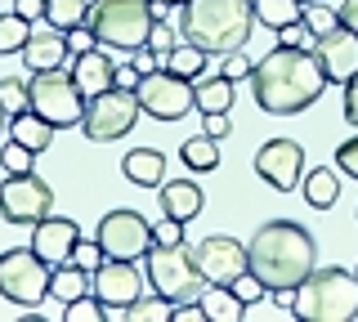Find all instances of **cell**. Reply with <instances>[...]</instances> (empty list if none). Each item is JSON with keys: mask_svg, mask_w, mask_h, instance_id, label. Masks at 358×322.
<instances>
[{"mask_svg": "<svg viewBox=\"0 0 358 322\" xmlns=\"http://www.w3.org/2000/svg\"><path fill=\"white\" fill-rule=\"evenodd\" d=\"M251 85H255V103L273 117H296L313 108L327 90V72L322 63L313 59V50H291V45H278L268 50L251 72Z\"/></svg>", "mask_w": 358, "mask_h": 322, "instance_id": "cell-1", "label": "cell"}, {"mask_svg": "<svg viewBox=\"0 0 358 322\" xmlns=\"http://www.w3.org/2000/svg\"><path fill=\"white\" fill-rule=\"evenodd\" d=\"M251 273L260 277L268 291H282V286H300L305 277L318 269V251H313V233L305 224H291V219H268L255 228L251 247Z\"/></svg>", "mask_w": 358, "mask_h": 322, "instance_id": "cell-2", "label": "cell"}, {"mask_svg": "<svg viewBox=\"0 0 358 322\" xmlns=\"http://www.w3.org/2000/svg\"><path fill=\"white\" fill-rule=\"evenodd\" d=\"M175 23L184 41L201 45L206 54H233L251 41L255 9L251 0H188V5H179Z\"/></svg>", "mask_w": 358, "mask_h": 322, "instance_id": "cell-3", "label": "cell"}, {"mask_svg": "<svg viewBox=\"0 0 358 322\" xmlns=\"http://www.w3.org/2000/svg\"><path fill=\"white\" fill-rule=\"evenodd\" d=\"M162 9H171V5H166V0H94L85 23L94 27L99 45L139 54L148 45V31H152L157 18H162Z\"/></svg>", "mask_w": 358, "mask_h": 322, "instance_id": "cell-4", "label": "cell"}, {"mask_svg": "<svg viewBox=\"0 0 358 322\" xmlns=\"http://www.w3.org/2000/svg\"><path fill=\"white\" fill-rule=\"evenodd\" d=\"M296 318L305 322H350L358 318V273L350 269H313L305 282L296 286Z\"/></svg>", "mask_w": 358, "mask_h": 322, "instance_id": "cell-5", "label": "cell"}, {"mask_svg": "<svg viewBox=\"0 0 358 322\" xmlns=\"http://www.w3.org/2000/svg\"><path fill=\"white\" fill-rule=\"evenodd\" d=\"M143 264H148V282L157 295L175 300V305H184V300H201V291H206V277L197 273L193 264V251L179 242V247H148V255H143Z\"/></svg>", "mask_w": 358, "mask_h": 322, "instance_id": "cell-6", "label": "cell"}, {"mask_svg": "<svg viewBox=\"0 0 358 322\" xmlns=\"http://www.w3.org/2000/svg\"><path fill=\"white\" fill-rule=\"evenodd\" d=\"M50 277H54V264H45L31 247H14L0 255V295L9 305L41 309L50 300Z\"/></svg>", "mask_w": 358, "mask_h": 322, "instance_id": "cell-7", "label": "cell"}, {"mask_svg": "<svg viewBox=\"0 0 358 322\" xmlns=\"http://www.w3.org/2000/svg\"><path fill=\"white\" fill-rule=\"evenodd\" d=\"M27 85H31V112H36V117H45L50 126H59V130L81 126L85 98H81V90H76V81H72V72H67V68L31 72Z\"/></svg>", "mask_w": 358, "mask_h": 322, "instance_id": "cell-8", "label": "cell"}, {"mask_svg": "<svg viewBox=\"0 0 358 322\" xmlns=\"http://www.w3.org/2000/svg\"><path fill=\"white\" fill-rule=\"evenodd\" d=\"M139 90H121V85H112V90H103L99 98H90L85 103V117H81V130L85 139L94 143H112L121 135H130L134 121H139Z\"/></svg>", "mask_w": 358, "mask_h": 322, "instance_id": "cell-9", "label": "cell"}, {"mask_svg": "<svg viewBox=\"0 0 358 322\" xmlns=\"http://www.w3.org/2000/svg\"><path fill=\"white\" fill-rule=\"evenodd\" d=\"M139 108L148 112L152 121H179L188 117L197 108V94H193V81H184V76L157 68L139 81Z\"/></svg>", "mask_w": 358, "mask_h": 322, "instance_id": "cell-10", "label": "cell"}, {"mask_svg": "<svg viewBox=\"0 0 358 322\" xmlns=\"http://www.w3.org/2000/svg\"><path fill=\"white\" fill-rule=\"evenodd\" d=\"M99 247H103V255H112V260H139V255H148L152 247V224L139 215V210H108L103 219H99L94 228Z\"/></svg>", "mask_w": 358, "mask_h": 322, "instance_id": "cell-11", "label": "cell"}, {"mask_svg": "<svg viewBox=\"0 0 358 322\" xmlns=\"http://www.w3.org/2000/svg\"><path fill=\"white\" fill-rule=\"evenodd\" d=\"M54 210V188L41 175H9L0 184V219L5 224H36Z\"/></svg>", "mask_w": 358, "mask_h": 322, "instance_id": "cell-12", "label": "cell"}, {"mask_svg": "<svg viewBox=\"0 0 358 322\" xmlns=\"http://www.w3.org/2000/svg\"><path fill=\"white\" fill-rule=\"evenodd\" d=\"M193 251V264L197 273L206 277V286H233L238 277L251 269V255L238 237H224V233H210V237H201Z\"/></svg>", "mask_w": 358, "mask_h": 322, "instance_id": "cell-13", "label": "cell"}, {"mask_svg": "<svg viewBox=\"0 0 358 322\" xmlns=\"http://www.w3.org/2000/svg\"><path fill=\"white\" fill-rule=\"evenodd\" d=\"M255 175L268 188H278V193H291V188L305 180V148L296 139H268L255 152Z\"/></svg>", "mask_w": 358, "mask_h": 322, "instance_id": "cell-14", "label": "cell"}, {"mask_svg": "<svg viewBox=\"0 0 358 322\" xmlns=\"http://www.w3.org/2000/svg\"><path fill=\"white\" fill-rule=\"evenodd\" d=\"M90 277H94L90 291L103 300L108 309H121V314H126L134 300L143 295V273H139V264H134V260H112V255H108V260L99 264Z\"/></svg>", "mask_w": 358, "mask_h": 322, "instance_id": "cell-15", "label": "cell"}, {"mask_svg": "<svg viewBox=\"0 0 358 322\" xmlns=\"http://www.w3.org/2000/svg\"><path fill=\"white\" fill-rule=\"evenodd\" d=\"M313 59L327 72V85H345L350 76H358V31H350L341 23L336 31L318 36L313 41Z\"/></svg>", "mask_w": 358, "mask_h": 322, "instance_id": "cell-16", "label": "cell"}, {"mask_svg": "<svg viewBox=\"0 0 358 322\" xmlns=\"http://www.w3.org/2000/svg\"><path fill=\"white\" fill-rule=\"evenodd\" d=\"M76 242H81L76 219L45 215V219L31 224V251H36L45 264H67V260H72V251H76Z\"/></svg>", "mask_w": 358, "mask_h": 322, "instance_id": "cell-17", "label": "cell"}, {"mask_svg": "<svg viewBox=\"0 0 358 322\" xmlns=\"http://www.w3.org/2000/svg\"><path fill=\"white\" fill-rule=\"evenodd\" d=\"M72 81L76 90H81V98L90 103V98H99L103 90H112L117 85V63L108 59V50H85V54H72Z\"/></svg>", "mask_w": 358, "mask_h": 322, "instance_id": "cell-18", "label": "cell"}, {"mask_svg": "<svg viewBox=\"0 0 358 322\" xmlns=\"http://www.w3.org/2000/svg\"><path fill=\"white\" fill-rule=\"evenodd\" d=\"M67 54H72V45H67V31H59V27L36 31V27H31L27 45H22V68L54 72V68H67Z\"/></svg>", "mask_w": 358, "mask_h": 322, "instance_id": "cell-19", "label": "cell"}, {"mask_svg": "<svg viewBox=\"0 0 358 322\" xmlns=\"http://www.w3.org/2000/svg\"><path fill=\"white\" fill-rule=\"evenodd\" d=\"M201 206H206V197H201V188L193 180H171V184H162V210L166 215H175V219H197L201 215Z\"/></svg>", "mask_w": 358, "mask_h": 322, "instance_id": "cell-20", "label": "cell"}, {"mask_svg": "<svg viewBox=\"0 0 358 322\" xmlns=\"http://www.w3.org/2000/svg\"><path fill=\"white\" fill-rule=\"evenodd\" d=\"M121 175H126L130 184H139V188H162L166 180V157L157 148H134L126 152V161H121Z\"/></svg>", "mask_w": 358, "mask_h": 322, "instance_id": "cell-21", "label": "cell"}, {"mask_svg": "<svg viewBox=\"0 0 358 322\" xmlns=\"http://www.w3.org/2000/svg\"><path fill=\"white\" fill-rule=\"evenodd\" d=\"M54 130L59 126H50L45 117L36 112H18V117H9V139H18V143H27L31 152H45L54 143Z\"/></svg>", "mask_w": 358, "mask_h": 322, "instance_id": "cell-22", "label": "cell"}, {"mask_svg": "<svg viewBox=\"0 0 358 322\" xmlns=\"http://www.w3.org/2000/svg\"><path fill=\"white\" fill-rule=\"evenodd\" d=\"M193 94H197V112H229L233 108V81L229 76H197L193 81Z\"/></svg>", "mask_w": 358, "mask_h": 322, "instance_id": "cell-23", "label": "cell"}, {"mask_svg": "<svg viewBox=\"0 0 358 322\" xmlns=\"http://www.w3.org/2000/svg\"><path fill=\"white\" fill-rule=\"evenodd\" d=\"M162 68L175 72V76H184V81H197V76L210 68V54L201 45H193V41H179V45L162 59Z\"/></svg>", "mask_w": 358, "mask_h": 322, "instance_id": "cell-24", "label": "cell"}, {"mask_svg": "<svg viewBox=\"0 0 358 322\" xmlns=\"http://www.w3.org/2000/svg\"><path fill=\"white\" fill-rule=\"evenodd\" d=\"M300 184H305V202L313 210H327V206H336V197H341V170H331V166L309 170Z\"/></svg>", "mask_w": 358, "mask_h": 322, "instance_id": "cell-25", "label": "cell"}, {"mask_svg": "<svg viewBox=\"0 0 358 322\" xmlns=\"http://www.w3.org/2000/svg\"><path fill=\"white\" fill-rule=\"evenodd\" d=\"M90 282H94V277H90L81 264H54V277H50V295L59 300V305H72L76 295H85L90 291Z\"/></svg>", "mask_w": 358, "mask_h": 322, "instance_id": "cell-26", "label": "cell"}, {"mask_svg": "<svg viewBox=\"0 0 358 322\" xmlns=\"http://www.w3.org/2000/svg\"><path fill=\"white\" fill-rule=\"evenodd\" d=\"M179 161H184L188 170H197V175L215 170V166H220V139H210V135L184 139V148H179Z\"/></svg>", "mask_w": 358, "mask_h": 322, "instance_id": "cell-27", "label": "cell"}, {"mask_svg": "<svg viewBox=\"0 0 358 322\" xmlns=\"http://www.w3.org/2000/svg\"><path fill=\"white\" fill-rule=\"evenodd\" d=\"M201 309L215 322H238L246 314V305L233 295V286H206V291H201Z\"/></svg>", "mask_w": 358, "mask_h": 322, "instance_id": "cell-28", "label": "cell"}, {"mask_svg": "<svg viewBox=\"0 0 358 322\" xmlns=\"http://www.w3.org/2000/svg\"><path fill=\"white\" fill-rule=\"evenodd\" d=\"M251 9H255V23L260 27H287V23H296L300 14H305V5L300 0H251Z\"/></svg>", "mask_w": 358, "mask_h": 322, "instance_id": "cell-29", "label": "cell"}, {"mask_svg": "<svg viewBox=\"0 0 358 322\" xmlns=\"http://www.w3.org/2000/svg\"><path fill=\"white\" fill-rule=\"evenodd\" d=\"M90 18V0H45V23L59 27V31H72Z\"/></svg>", "mask_w": 358, "mask_h": 322, "instance_id": "cell-30", "label": "cell"}, {"mask_svg": "<svg viewBox=\"0 0 358 322\" xmlns=\"http://www.w3.org/2000/svg\"><path fill=\"white\" fill-rule=\"evenodd\" d=\"M126 318H134V322H171L175 318V300H166V295H139L134 305L126 309Z\"/></svg>", "mask_w": 358, "mask_h": 322, "instance_id": "cell-31", "label": "cell"}, {"mask_svg": "<svg viewBox=\"0 0 358 322\" xmlns=\"http://www.w3.org/2000/svg\"><path fill=\"white\" fill-rule=\"evenodd\" d=\"M31 36V23L22 14H0V54H22Z\"/></svg>", "mask_w": 358, "mask_h": 322, "instance_id": "cell-32", "label": "cell"}, {"mask_svg": "<svg viewBox=\"0 0 358 322\" xmlns=\"http://www.w3.org/2000/svg\"><path fill=\"white\" fill-rule=\"evenodd\" d=\"M0 103H5V112H9V117L31 112V85H27V81H18V76H5V81H0Z\"/></svg>", "mask_w": 358, "mask_h": 322, "instance_id": "cell-33", "label": "cell"}, {"mask_svg": "<svg viewBox=\"0 0 358 322\" xmlns=\"http://www.w3.org/2000/svg\"><path fill=\"white\" fill-rule=\"evenodd\" d=\"M0 166H5V175H27V170H36V152H31L27 143L9 139L5 148H0Z\"/></svg>", "mask_w": 358, "mask_h": 322, "instance_id": "cell-34", "label": "cell"}, {"mask_svg": "<svg viewBox=\"0 0 358 322\" xmlns=\"http://www.w3.org/2000/svg\"><path fill=\"white\" fill-rule=\"evenodd\" d=\"M300 18H305V27L313 31V41L341 27V9H327L322 0H313V5H305V14H300Z\"/></svg>", "mask_w": 358, "mask_h": 322, "instance_id": "cell-35", "label": "cell"}, {"mask_svg": "<svg viewBox=\"0 0 358 322\" xmlns=\"http://www.w3.org/2000/svg\"><path fill=\"white\" fill-rule=\"evenodd\" d=\"M103 314H108V305H103L94 291H85V295H76L72 305H63V318H67V322H99Z\"/></svg>", "mask_w": 358, "mask_h": 322, "instance_id": "cell-36", "label": "cell"}, {"mask_svg": "<svg viewBox=\"0 0 358 322\" xmlns=\"http://www.w3.org/2000/svg\"><path fill=\"white\" fill-rule=\"evenodd\" d=\"M179 41H184L179 23H166V18H157L152 31H148V50H152V54H162V59H166V54H171V50L179 45Z\"/></svg>", "mask_w": 358, "mask_h": 322, "instance_id": "cell-37", "label": "cell"}, {"mask_svg": "<svg viewBox=\"0 0 358 322\" xmlns=\"http://www.w3.org/2000/svg\"><path fill=\"white\" fill-rule=\"evenodd\" d=\"M233 295H238V300H242V305H246V309H251V305H260V300L268 295V286H264V282H260V277H255L251 269H246V273L238 277V282H233Z\"/></svg>", "mask_w": 358, "mask_h": 322, "instance_id": "cell-38", "label": "cell"}, {"mask_svg": "<svg viewBox=\"0 0 358 322\" xmlns=\"http://www.w3.org/2000/svg\"><path fill=\"white\" fill-rule=\"evenodd\" d=\"M278 45H291V50H313V31L305 27V18H296V23L278 27Z\"/></svg>", "mask_w": 358, "mask_h": 322, "instance_id": "cell-39", "label": "cell"}, {"mask_svg": "<svg viewBox=\"0 0 358 322\" xmlns=\"http://www.w3.org/2000/svg\"><path fill=\"white\" fill-rule=\"evenodd\" d=\"M152 242H157V247H179V242H184V219H175V215L157 219V224H152Z\"/></svg>", "mask_w": 358, "mask_h": 322, "instance_id": "cell-40", "label": "cell"}, {"mask_svg": "<svg viewBox=\"0 0 358 322\" xmlns=\"http://www.w3.org/2000/svg\"><path fill=\"white\" fill-rule=\"evenodd\" d=\"M103 260H108V255H103V247H99V237H94V242H85V237L76 242V251H72V264H81L85 273H94Z\"/></svg>", "mask_w": 358, "mask_h": 322, "instance_id": "cell-41", "label": "cell"}, {"mask_svg": "<svg viewBox=\"0 0 358 322\" xmlns=\"http://www.w3.org/2000/svg\"><path fill=\"white\" fill-rule=\"evenodd\" d=\"M336 170L350 175V180H358V139H345L341 148H336Z\"/></svg>", "mask_w": 358, "mask_h": 322, "instance_id": "cell-42", "label": "cell"}, {"mask_svg": "<svg viewBox=\"0 0 358 322\" xmlns=\"http://www.w3.org/2000/svg\"><path fill=\"white\" fill-rule=\"evenodd\" d=\"M220 59H224L220 76H229V81H242V76H251V59H246L242 50H233V54H220Z\"/></svg>", "mask_w": 358, "mask_h": 322, "instance_id": "cell-43", "label": "cell"}, {"mask_svg": "<svg viewBox=\"0 0 358 322\" xmlns=\"http://www.w3.org/2000/svg\"><path fill=\"white\" fill-rule=\"evenodd\" d=\"M67 45H72V54H85V50H94V45H99L94 27H90V23H81V27H72V31H67Z\"/></svg>", "mask_w": 358, "mask_h": 322, "instance_id": "cell-44", "label": "cell"}, {"mask_svg": "<svg viewBox=\"0 0 358 322\" xmlns=\"http://www.w3.org/2000/svg\"><path fill=\"white\" fill-rule=\"evenodd\" d=\"M229 112H206V126H201V135H210V139H229Z\"/></svg>", "mask_w": 358, "mask_h": 322, "instance_id": "cell-45", "label": "cell"}, {"mask_svg": "<svg viewBox=\"0 0 358 322\" xmlns=\"http://www.w3.org/2000/svg\"><path fill=\"white\" fill-rule=\"evenodd\" d=\"M345 121L358 130V76H350V81H345Z\"/></svg>", "mask_w": 358, "mask_h": 322, "instance_id": "cell-46", "label": "cell"}, {"mask_svg": "<svg viewBox=\"0 0 358 322\" xmlns=\"http://www.w3.org/2000/svg\"><path fill=\"white\" fill-rule=\"evenodd\" d=\"M139 81H143L139 63H117V85L121 90H139Z\"/></svg>", "mask_w": 358, "mask_h": 322, "instance_id": "cell-47", "label": "cell"}, {"mask_svg": "<svg viewBox=\"0 0 358 322\" xmlns=\"http://www.w3.org/2000/svg\"><path fill=\"white\" fill-rule=\"evenodd\" d=\"M14 14H22L27 23H36V18H45V0H14Z\"/></svg>", "mask_w": 358, "mask_h": 322, "instance_id": "cell-48", "label": "cell"}, {"mask_svg": "<svg viewBox=\"0 0 358 322\" xmlns=\"http://www.w3.org/2000/svg\"><path fill=\"white\" fill-rule=\"evenodd\" d=\"M341 23L350 31H358V0H345V5H341Z\"/></svg>", "mask_w": 358, "mask_h": 322, "instance_id": "cell-49", "label": "cell"}, {"mask_svg": "<svg viewBox=\"0 0 358 322\" xmlns=\"http://www.w3.org/2000/svg\"><path fill=\"white\" fill-rule=\"evenodd\" d=\"M5 121H9V112H5V103H0V130H5Z\"/></svg>", "mask_w": 358, "mask_h": 322, "instance_id": "cell-50", "label": "cell"}, {"mask_svg": "<svg viewBox=\"0 0 358 322\" xmlns=\"http://www.w3.org/2000/svg\"><path fill=\"white\" fill-rule=\"evenodd\" d=\"M166 5H171V9H179V5H188V0H166Z\"/></svg>", "mask_w": 358, "mask_h": 322, "instance_id": "cell-51", "label": "cell"}, {"mask_svg": "<svg viewBox=\"0 0 358 322\" xmlns=\"http://www.w3.org/2000/svg\"><path fill=\"white\" fill-rule=\"evenodd\" d=\"M300 5H313V0H300Z\"/></svg>", "mask_w": 358, "mask_h": 322, "instance_id": "cell-52", "label": "cell"}]
</instances>
